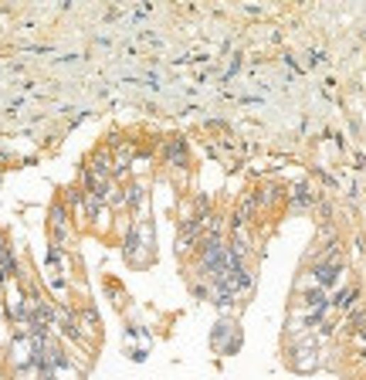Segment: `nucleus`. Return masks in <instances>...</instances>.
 <instances>
[{
  "label": "nucleus",
  "instance_id": "3",
  "mask_svg": "<svg viewBox=\"0 0 366 380\" xmlns=\"http://www.w3.org/2000/svg\"><path fill=\"white\" fill-rule=\"evenodd\" d=\"M11 380H41V367L38 364H30V367H17L14 370V377Z\"/></svg>",
  "mask_w": 366,
  "mask_h": 380
},
{
  "label": "nucleus",
  "instance_id": "1",
  "mask_svg": "<svg viewBox=\"0 0 366 380\" xmlns=\"http://www.w3.org/2000/svg\"><path fill=\"white\" fill-rule=\"evenodd\" d=\"M48 231H51L55 248H65V244H68V238H72V217H68V211H65V204H51Z\"/></svg>",
  "mask_w": 366,
  "mask_h": 380
},
{
  "label": "nucleus",
  "instance_id": "2",
  "mask_svg": "<svg viewBox=\"0 0 366 380\" xmlns=\"http://www.w3.org/2000/svg\"><path fill=\"white\" fill-rule=\"evenodd\" d=\"M336 275H339V265H326V261H322L319 268H316V282H319V286H333Z\"/></svg>",
  "mask_w": 366,
  "mask_h": 380
}]
</instances>
